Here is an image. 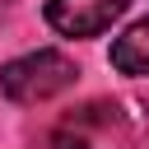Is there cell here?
Returning a JSON list of instances; mask_svg holds the SVG:
<instances>
[{"label":"cell","instance_id":"1","mask_svg":"<svg viewBox=\"0 0 149 149\" xmlns=\"http://www.w3.org/2000/svg\"><path fill=\"white\" fill-rule=\"evenodd\" d=\"M79 79V65L65 56V51H28V56H19V61H9L5 70H0V93L9 98V102H47V98H56V93H65L70 84Z\"/></svg>","mask_w":149,"mask_h":149},{"label":"cell","instance_id":"3","mask_svg":"<svg viewBox=\"0 0 149 149\" xmlns=\"http://www.w3.org/2000/svg\"><path fill=\"white\" fill-rule=\"evenodd\" d=\"M112 65L121 74H144L149 79V19L130 23L116 42H112Z\"/></svg>","mask_w":149,"mask_h":149},{"label":"cell","instance_id":"2","mask_svg":"<svg viewBox=\"0 0 149 149\" xmlns=\"http://www.w3.org/2000/svg\"><path fill=\"white\" fill-rule=\"evenodd\" d=\"M130 0H47V23L65 37H98L107 33Z\"/></svg>","mask_w":149,"mask_h":149}]
</instances>
